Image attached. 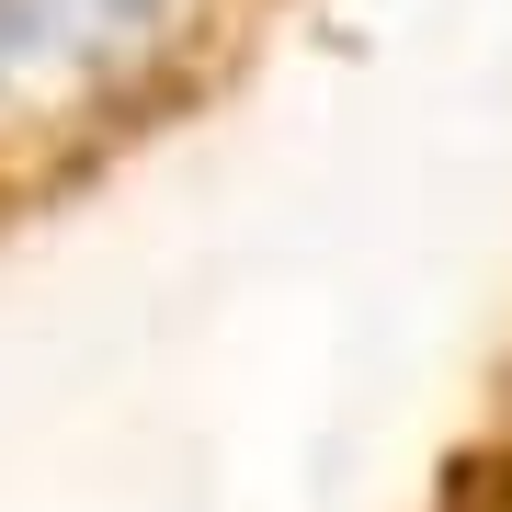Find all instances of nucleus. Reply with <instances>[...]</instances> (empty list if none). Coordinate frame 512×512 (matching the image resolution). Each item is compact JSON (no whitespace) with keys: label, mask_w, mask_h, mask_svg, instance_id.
Returning <instances> with one entry per match:
<instances>
[{"label":"nucleus","mask_w":512,"mask_h":512,"mask_svg":"<svg viewBox=\"0 0 512 512\" xmlns=\"http://www.w3.org/2000/svg\"><path fill=\"white\" fill-rule=\"evenodd\" d=\"M296 12L308 0H0V251L217 126Z\"/></svg>","instance_id":"nucleus-1"},{"label":"nucleus","mask_w":512,"mask_h":512,"mask_svg":"<svg viewBox=\"0 0 512 512\" xmlns=\"http://www.w3.org/2000/svg\"><path fill=\"white\" fill-rule=\"evenodd\" d=\"M410 512H512V353H490V376H478L467 410L444 421Z\"/></svg>","instance_id":"nucleus-2"},{"label":"nucleus","mask_w":512,"mask_h":512,"mask_svg":"<svg viewBox=\"0 0 512 512\" xmlns=\"http://www.w3.org/2000/svg\"><path fill=\"white\" fill-rule=\"evenodd\" d=\"M501 353H512V330H501Z\"/></svg>","instance_id":"nucleus-3"}]
</instances>
